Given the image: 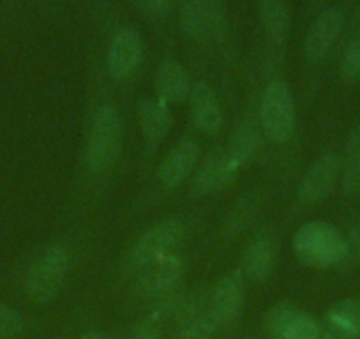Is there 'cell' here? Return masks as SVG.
<instances>
[{
  "label": "cell",
  "instance_id": "1",
  "mask_svg": "<svg viewBox=\"0 0 360 339\" xmlns=\"http://www.w3.org/2000/svg\"><path fill=\"white\" fill-rule=\"evenodd\" d=\"M293 251L300 264L314 269L339 267L345 252V235L325 221H311L293 237Z\"/></svg>",
  "mask_w": 360,
  "mask_h": 339
},
{
  "label": "cell",
  "instance_id": "2",
  "mask_svg": "<svg viewBox=\"0 0 360 339\" xmlns=\"http://www.w3.org/2000/svg\"><path fill=\"white\" fill-rule=\"evenodd\" d=\"M69 269V255L62 245H50L30 265L25 293L34 304H50L60 293Z\"/></svg>",
  "mask_w": 360,
  "mask_h": 339
},
{
  "label": "cell",
  "instance_id": "3",
  "mask_svg": "<svg viewBox=\"0 0 360 339\" xmlns=\"http://www.w3.org/2000/svg\"><path fill=\"white\" fill-rule=\"evenodd\" d=\"M295 103L286 82L272 79L259 103V126L274 143H286L295 131Z\"/></svg>",
  "mask_w": 360,
  "mask_h": 339
},
{
  "label": "cell",
  "instance_id": "4",
  "mask_svg": "<svg viewBox=\"0 0 360 339\" xmlns=\"http://www.w3.org/2000/svg\"><path fill=\"white\" fill-rule=\"evenodd\" d=\"M120 152V117L115 106L101 105L94 113L85 161L92 174H103Z\"/></svg>",
  "mask_w": 360,
  "mask_h": 339
},
{
  "label": "cell",
  "instance_id": "5",
  "mask_svg": "<svg viewBox=\"0 0 360 339\" xmlns=\"http://www.w3.org/2000/svg\"><path fill=\"white\" fill-rule=\"evenodd\" d=\"M186 235L184 221L179 217H169L162 223L155 224L154 228L141 235L140 241L134 244L129 252V265L133 269H143L159 258L172 255L173 248L180 244Z\"/></svg>",
  "mask_w": 360,
  "mask_h": 339
},
{
  "label": "cell",
  "instance_id": "6",
  "mask_svg": "<svg viewBox=\"0 0 360 339\" xmlns=\"http://www.w3.org/2000/svg\"><path fill=\"white\" fill-rule=\"evenodd\" d=\"M263 328L269 339H321L318 320L288 302H278L266 311Z\"/></svg>",
  "mask_w": 360,
  "mask_h": 339
},
{
  "label": "cell",
  "instance_id": "7",
  "mask_svg": "<svg viewBox=\"0 0 360 339\" xmlns=\"http://www.w3.org/2000/svg\"><path fill=\"white\" fill-rule=\"evenodd\" d=\"M140 271L136 281L138 295L159 300L179 290L180 279L184 276V264L175 255H166Z\"/></svg>",
  "mask_w": 360,
  "mask_h": 339
},
{
  "label": "cell",
  "instance_id": "8",
  "mask_svg": "<svg viewBox=\"0 0 360 339\" xmlns=\"http://www.w3.org/2000/svg\"><path fill=\"white\" fill-rule=\"evenodd\" d=\"M341 177V159L328 152L309 166L299 184V200L306 205L320 203L334 191Z\"/></svg>",
  "mask_w": 360,
  "mask_h": 339
},
{
  "label": "cell",
  "instance_id": "9",
  "mask_svg": "<svg viewBox=\"0 0 360 339\" xmlns=\"http://www.w3.org/2000/svg\"><path fill=\"white\" fill-rule=\"evenodd\" d=\"M224 8L221 0H188L180 13V25L191 39H207L221 30Z\"/></svg>",
  "mask_w": 360,
  "mask_h": 339
},
{
  "label": "cell",
  "instance_id": "10",
  "mask_svg": "<svg viewBox=\"0 0 360 339\" xmlns=\"http://www.w3.org/2000/svg\"><path fill=\"white\" fill-rule=\"evenodd\" d=\"M278 260V242L270 230L258 231L245 245L242 252L240 272L244 279L262 283L269 279Z\"/></svg>",
  "mask_w": 360,
  "mask_h": 339
},
{
  "label": "cell",
  "instance_id": "11",
  "mask_svg": "<svg viewBox=\"0 0 360 339\" xmlns=\"http://www.w3.org/2000/svg\"><path fill=\"white\" fill-rule=\"evenodd\" d=\"M244 276L240 269L230 271L217 281L209 299V309L219 327L230 325L238 316L244 302Z\"/></svg>",
  "mask_w": 360,
  "mask_h": 339
},
{
  "label": "cell",
  "instance_id": "12",
  "mask_svg": "<svg viewBox=\"0 0 360 339\" xmlns=\"http://www.w3.org/2000/svg\"><path fill=\"white\" fill-rule=\"evenodd\" d=\"M143 58V39L134 29H122L112 41L106 57V69L115 79L134 75Z\"/></svg>",
  "mask_w": 360,
  "mask_h": 339
},
{
  "label": "cell",
  "instance_id": "13",
  "mask_svg": "<svg viewBox=\"0 0 360 339\" xmlns=\"http://www.w3.org/2000/svg\"><path fill=\"white\" fill-rule=\"evenodd\" d=\"M342 25H345V16L339 9L328 8L321 11L311 25L306 44H304V53L307 60L313 64L323 62L334 48Z\"/></svg>",
  "mask_w": 360,
  "mask_h": 339
},
{
  "label": "cell",
  "instance_id": "14",
  "mask_svg": "<svg viewBox=\"0 0 360 339\" xmlns=\"http://www.w3.org/2000/svg\"><path fill=\"white\" fill-rule=\"evenodd\" d=\"M318 324L321 339H360V299L334 304Z\"/></svg>",
  "mask_w": 360,
  "mask_h": 339
},
{
  "label": "cell",
  "instance_id": "15",
  "mask_svg": "<svg viewBox=\"0 0 360 339\" xmlns=\"http://www.w3.org/2000/svg\"><path fill=\"white\" fill-rule=\"evenodd\" d=\"M198 155L200 147L193 140H184L175 145L159 166V177L162 184L169 189L182 184L193 174Z\"/></svg>",
  "mask_w": 360,
  "mask_h": 339
},
{
  "label": "cell",
  "instance_id": "16",
  "mask_svg": "<svg viewBox=\"0 0 360 339\" xmlns=\"http://www.w3.org/2000/svg\"><path fill=\"white\" fill-rule=\"evenodd\" d=\"M238 170L226 159V155H214L207 159L195 175L193 195L207 196L228 188L237 177Z\"/></svg>",
  "mask_w": 360,
  "mask_h": 339
},
{
  "label": "cell",
  "instance_id": "17",
  "mask_svg": "<svg viewBox=\"0 0 360 339\" xmlns=\"http://www.w3.org/2000/svg\"><path fill=\"white\" fill-rule=\"evenodd\" d=\"M191 78L184 65L175 60H166L159 65L155 75V94L165 105H173L182 99H188L191 91Z\"/></svg>",
  "mask_w": 360,
  "mask_h": 339
},
{
  "label": "cell",
  "instance_id": "18",
  "mask_svg": "<svg viewBox=\"0 0 360 339\" xmlns=\"http://www.w3.org/2000/svg\"><path fill=\"white\" fill-rule=\"evenodd\" d=\"M138 122L148 143H158L168 134L172 127L169 106L159 99H143L138 106Z\"/></svg>",
  "mask_w": 360,
  "mask_h": 339
},
{
  "label": "cell",
  "instance_id": "19",
  "mask_svg": "<svg viewBox=\"0 0 360 339\" xmlns=\"http://www.w3.org/2000/svg\"><path fill=\"white\" fill-rule=\"evenodd\" d=\"M258 16L263 34L272 43H283L290 29V9L286 0H259Z\"/></svg>",
  "mask_w": 360,
  "mask_h": 339
},
{
  "label": "cell",
  "instance_id": "20",
  "mask_svg": "<svg viewBox=\"0 0 360 339\" xmlns=\"http://www.w3.org/2000/svg\"><path fill=\"white\" fill-rule=\"evenodd\" d=\"M259 148V133L258 127L251 122V120H245L240 126L235 129L233 136H231L230 145H228L226 151V159L235 166L237 170H240L242 166L248 165L252 158L256 155Z\"/></svg>",
  "mask_w": 360,
  "mask_h": 339
},
{
  "label": "cell",
  "instance_id": "21",
  "mask_svg": "<svg viewBox=\"0 0 360 339\" xmlns=\"http://www.w3.org/2000/svg\"><path fill=\"white\" fill-rule=\"evenodd\" d=\"M341 186L346 195L360 191V126L352 131L341 159Z\"/></svg>",
  "mask_w": 360,
  "mask_h": 339
},
{
  "label": "cell",
  "instance_id": "22",
  "mask_svg": "<svg viewBox=\"0 0 360 339\" xmlns=\"http://www.w3.org/2000/svg\"><path fill=\"white\" fill-rule=\"evenodd\" d=\"M259 202H262V198H259V195L256 191L242 196L240 202L233 207V210L228 216L226 223H224V235L228 238L237 237V235H240L249 226V223L255 219L256 212H258Z\"/></svg>",
  "mask_w": 360,
  "mask_h": 339
},
{
  "label": "cell",
  "instance_id": "23",
  "mask_svg": "<svg viewBox=\"0 0 360 339\" xmlns=\"http://www.w3.org/2000/svg\"><path fill=\"white\" fill-rule=\"evenodd\" d=\"M219 328V324L212 316L207 304V307H203L200 313L180 324L176 339H212Z\"/></svg>",
  "mask_w": 360,
  "mask_h": 339
},
{
  "label": "cell",
  "instance_id": "24",
  "mask_svg": "<svg viewBox=\"0 0 360 339\" xmlns=\"http://www.w3.org/2000/svg\"><path fill=\"white\" fill-rule=\"evenodd\" d=\"M193 120L198 131L205 134H216L223 126V113L217 103H210V105L193 108Z\"/></svg>",
  "mask_w": 360,
  "mask_h": 339
},
{
  "label": "cell",
  "instance_id": "25",
  "mask_svg": "<svg viewBox=\"0 0 360 339\" xmlns=\"http://www.w3.org/2000/svg\"><path fill=\"white\" fill-rule=\"evenodd\" d=\"M339 72L346 83L360 82V36L355 37L342 53Z\"/></svg>",
  "mask_w": 360,
  "mask_h": 339
},
{
  "label": "cell",
  "instance_id": "26",
  "mask_svg": "<svg viewBox=\"0 0 360 339\" xmlns=\"http://www.w3.org/2000/svg\"><path fill=\"white\" fill-rule=\"evenodd\" d=\"M25 328L22 313L8 304H0V339H16Z\"/></svg>",
  "mask_w": 360,
  "mask_h": 339
},
{
  "label": "cell",
  "instance_id": "27",
  "mask_svg": "<svg viewBox=\"0 0 360 339\" xmlns=\"http://www.w3.org/2000/svg\"><path fill=\"white\" fill-rule=\"evenodd\" d=\"M360 264V223L355 224L345 237V252L339 269H352Z\"/></svg>",
  "mask_w": 360,
  "mask_h": 339
},
{
  "label": "cell",
  "instance_id": "28",
  "mask_svg": "<svg viewBox=\"0 0 360 339\" xmlns=\"http://www.w3.org/2000/svg\"><path fill=\"white\" fill-rule=\"evenodd\" d=\"M131 339H161V328H159V320L154 316H148L143 324L136 327Z\"/></svg>",
  "mask_w": 360,
  "mask_h": 339
},
{
  "label": "cell",
  "instance_id": "29",
  "mask_svg": "<svg viewBox=\"0 0 360 339\" xmlns=\"http://www.w3.org/2000/svg\"><path fill=\"white\" fill-rule=\"evenodd\" d=\"M145 13L150 16H165L172 9L173 0H138Z\"/></svg>",
  "mask_w": 360,
  "mask_h": 339
},
{
  "label": "cell",
  "instance_id": "30",
  "mask_svg": "<svg viewBox=\"0 0 360 339\" xmlns=\"http://www.w3.org/2000/svg\"><path fill=\"white\" fill-rule=\"evenodd\" d=\"M79 339H119V338H115V335L105 334V332L89 331V332H85V334L79 335Z\"/></svg>",
  "mask_w": 360,
  "mask_h": 339
}]
</instances>
